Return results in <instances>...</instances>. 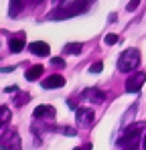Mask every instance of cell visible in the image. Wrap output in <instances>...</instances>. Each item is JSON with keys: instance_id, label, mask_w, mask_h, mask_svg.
<instances>
[{"instance_id": "obj_21", "label": "cell", "mask_w": 146, "mask_h": 150, "mask_svg": "<svg viewBox=\"0 0 146 150\" xmlns=\"http://www.w3.org/2000/svg\"><path fill=\"white\" fill-rule=\"evenodd\" d=\"M51 63H53L55 67H65V61H63L61 57H53V59H51Z\"/></svg>"}, {"instance_id": "obj_6", "label": "cell", "mask_w": 146, "mask_h": 150, "mask_svg": "<svg viewBox=\"0 0 146 150\" xmlns=\"http://www.w3.org/2000/svg\"><path fill=\"white\" fill-rule=\"evenodd\" d=\"M63 85H65V77L59 73H53L43 79V89H59Z\"/></svg>"}, {"instance_id": "obj_15", "label": "cell", "mask_w": 146, "mask_h": 150, "mask_svg": "<svg viewBox=\"0 0 146 150\" xmlns=\"http://www.w3.org/2000/svg\"><path fill=\"white\" fill-rule=\"evenodd\" d=\"M81 49H83V47H81L79 43H67L63 51H65L67 55H79V53H81Z\"/></svg>"}, {"instance_id": "obj_25", "label": "cell", "mask_w": 146, "mask_h": 150, "mask_svg": "<svg viewBox=\"0 0 146 150\" xmlns=\"http://www.w3.org/2000/svg\"><path fill=\"white\" fill-rule=\"evenodd\" d=\"M41 2H43V0H33V4H41Z\"/></svg>"}, {"instance_id": "obj_14", "label": "cell", "mask_w": 146, "mask_h": 150, "mask_svg": "<svg viewBox=\"0 0 146 150\" xmlns=\"http://www.w3.org/2000/svg\"><path fill=\"white\" fill-rule=\"evenodd\" d=\"M10 118H12V114H10V108H6V105H0V128L8 124V122H10Z\"/></svg>"}, {"instance_id": "obj_11", "label": "cell", "mask_w": 146, "mask_h": 150, "mask_svg": "<svg viewBox=\"0 0 146 150\" xmlns=\"http://www.w3.org/2000/svg\"><path fill=\"white\" fill-rule=\"evenodd\" d=\"M23 8H24V0H10V4H8V14L14 18V16L21 14Z\"/></svg>"}, {"instance_id": "obj_24", "label": "cell", "mask_w": 146, "mask_h": 150, "mask_svg": "<svg viewBox=\"0 0 146 150\" xmlns=\"http://www.w3.org/2000/svg\"><path fill=\"white\" fill-rule=\"evenodd\" d=\"M53 2H55V4H61V2H65V0H53Z\"/></svg>"}, {"instance_id": "obj_13", "label": "cell", "mask_w": 146, "mask_h": 150, "mask_svg": "<svg viewBox=\"0 0 146 150\" xmlns=\"http://www.w3.org/2000/svg\"><path fill=\"white\" fill-rule=\"evenodd\" d=\"M24 43L23 39H10L8 41V49H10V53H21V51L24 49Z\"/></svg>"}, {"instance_id": "obj_5", "label": "cell", "mask_w": 146, "mask_h": 150, "mask_svg": "<svg viewBox=\"0 0 146 150\" xmlns=\"http://www.w3.org/2000/svg\"><path fill=\"white\" fill-rule=\"evenodd\" d=\"M146 81V73H134L128 77V81H126V91L128 93H136V91H140V87L144 85Z\"/></svg>"}, {"instance_id": "obj_8", "label": "cell", "mask_w": 146, "mask_h": 150, "mask_svg": "<svg viewBox=\"0 0 146 150\" xmlns=\"http://www.w3.org/2000/svg\"><path fill=\"white\" fill-rule=\"evenodd\" d=\"M81 98L91 101V103H101V101L106 100V93H103L101 89H97V87H91V89H85V91L81 93Z\"/></svg>"}, {"instance_id": "obj_10", "label": "cell", "mask_w": 146, "mask_h": 150, "mask_svg": "<svg viewBox=\"0 0 146 150\" xmlns=\"http://www.w3.org/2000/svg\"><path fill=\"white\" fill-rule=\"evenodd\" d=\"M55 114H57L55 108H53V105H47V103H45V105H37L35 112H33L35 118H55Z\"/></svg>"}, {"instance_id": "obj_23", "label": "cell", "mask_w": 146, "mask_h": 150, "mask_svg": "<svg viewBox=\"0 0 146 150\" xmlns=\"http://www.w3.org/2000/svg\"><path fill=\"white\" fill-rule=\"evenodd\" d=\"M142 148L146 150V134H144V138H142Z\"/></svg>"}, {"instance_id": "obj_4", "label": "cell", "mask_w": 146, "mask_h": 150, "mask_svg": "<svg viewBox=\"0 0 146 150\" xmlns=\"http://www.w3.org/2000/svg\"><path fill=\"white\" fill-rule=\"evenodd\" d=\"M21 136L16 130H6L2 136H0V150H21Z\"/></svg>"}, {"instance_id": "obj_12", "label": "cell", "mask_w": 146, "mask_h": 150, "mask_svg": "<svg viewBox=\"0 0 146 150\" xmlns=\"http://www.w3.org/2000/svg\"><path fill=\"white\" fill-rule=\"evenodd\" d=\"M41 75H43V65H33V67L24 73V77H26V81H37Z\"/></svg>"}, {"instance_id": "obj_17", "label": "cell", "mask_w": 146, "mask_h": 150, "mask_svg": "<svg viewBox=\"0 0 146 150\" xmlns=\"http://www.w3.org/2000/svg\"><path fill=\"white\" fill-rule=\"evenodd\" d=\"M30 100V96L28 93H18L16 96V100H14V105H21V103H24V101H28Z\"/></svg>"}, {"instance_id": "obj_19", "label": "cell", "mask_w": 146, "mask_h": 150, "mask_svg": "<svg viewBox=\"0 0 146 150\" xmlns=\"http://www.w3.org/2000/svg\"><path fill=\"white\" fill-rule=\"evenodd\" d=\"M138 6H140V0H130V2H128V6H126V10L134 12V10H136Z\"/></svg>"}, {"instance_id": "obj_18", "label": "cell", "mask_w": 146, "mask_h": 150, "mask_svg": "<svg viewBox=\"0 0 146 150\" xmlns=\"http://www.w3.org/2000/svg\"><path fill=\"white\" fill-rule=\"evenodd\" d=\"M101 69H103V63L101 61H97L94 65H89V73H101Z\"/></svg>"}, {"instance_id": "obj_1", "label": "cell", "mask_w": 146, "mask_h": 150, "mask_svg": "<svg viewBox=\"0 0 146 150\" xmlns=\"http://www.w3.org/2000/svg\"><path fill=\"white\" fill-rule=\"evenodd\" d=\"M91 2H96V0H73L67 6H59L53 12H49V21H65V18L79 16V14H83V12L89 10Z\"/></svg>"}, {"instance_id": "obj_7", "label": "cell", "mask_w": 146, "mask_h": 150, "mask_svg": "<svg viewBox=\"0 0 146 150\" xmlns=\"http://www.w3.org/2000/svg\"><path fill=\"white\" fill-rule=\"evenodd\" d=\"M77 120L81 122V126H91L94 124V118H96V114H94V110L91 108H77Z\"/></svg>"}, {"instance_id": "obj_9", "label": "cell", "mask_w": 146, "mask_h": 150, "mask_svg": "<svg viewBox=\"0 0 146 150\" xmlns=\"http://www.w3.org/2000/svg\"><path fill=\"white\" fill-rule=\"evenodd\" d=\"M28 51L33 55H39V57H47L49 53H51V47H49L47 43H43V41H33L28 45Z\"/></svg>"}, {"instance_id": "obj_22", "label": "cell", "mask_w": 146, "mask_h": 150, "mask_svg": "<svg viewBox=\"0 0 146 150\" xmlns=\"http://www.w3.org/2000/svg\"><path fill=\"white\" fill-rule=\"evenodd\" d=\"M75 150H91V144H83V146H79V148Z\"/></svg>"}, {"instance_id": "obj_16", "label": "cell", "mask_w": 146, "mask_h": 150, "mask_svg": "<svg viewBox=\"0 0 146 150\" xmlns=\"http://www.w3.org/2000/svg\"><path fill=\"white\" fill-rule=\"evenodd\" d=\"M103 43H106V45H110V47H112V45H116V43H118V35H116V33H108V35L103 37Z\"/></svg>"}, {"instance_id": "obj_2", "label": "cell", "mask_w": 146, "mask_h": 150, "mask_svg": "<svg viewBox=\"0 0 146 150\" xmlns=\"http://www.w3.org/2000/svg\"><path fill=\"white\" fill-rule=\"evenodd\" d=\"M146 130V122H134V124H128L124 128V134L118 140V146L122 148H128L132 144H138L140 142V132Z\"/></svg>"}, {"instance_id": "obj_3", "label": "cell", "mask_w": 146, "mask_h": 150, "mask_svg": "<svg viewBox=\"0 0 146 150\" xmlns=\"http://www.w3.org/2000/svg\"><path fill=\"white\" fill-rule=\"evenodd\" d=\"M140 65V51L138 49H126L118 59V71L130 73Z\"/></svg>"}, {"instance_id": "obj_20", "label": "cell", "mask_w": 146, "mask_h": 150, "mask_svg": "<svg viewBox=\"0 0 146 150\" xmlns=\"http://www.w3.org/2000/svg\"><path fill=\"white\" fill-rule=\"evenodd\" d=\"M59 132H61V134H67V136H75V134H77L75 128H67V126H65V128H59Z\"/></svg>"}]
</instances>
